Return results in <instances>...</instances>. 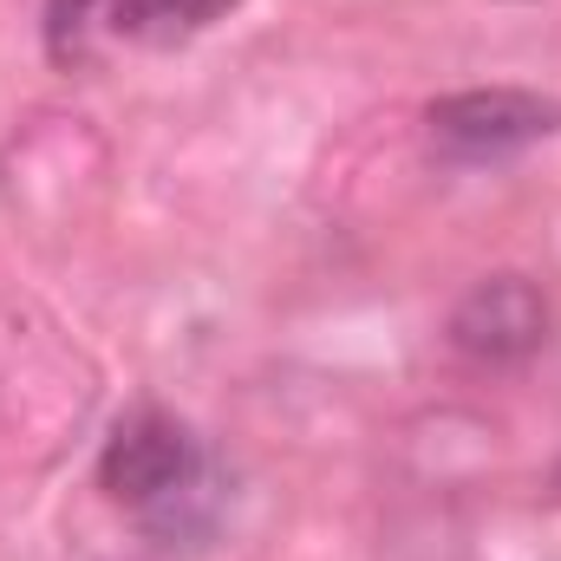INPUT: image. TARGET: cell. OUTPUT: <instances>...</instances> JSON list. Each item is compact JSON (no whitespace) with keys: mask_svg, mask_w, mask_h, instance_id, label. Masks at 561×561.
<instances>
[{"mask_svg":"<svg viewBox=\"0 0 561 561\" xmlns=\"http://www.w3.org/2000/svg\"><path fill=\"white\" fill-rule=\"evenodd\" d=\"M99 483L125 516H138L163 542H196L222 516V477H216L209 450L190 437V424L157 405H138L112 424Z\"/></svg>","mask_w":561,"mask_h":561,"instance_id":"6da1fadb","label":"cell"},{"mask_svg":"<svg viewBox=\"0 0 561 561\" xmlns=\"http://www.w3.org/2000/svg\"><path fill=\"white\" fill-rule=\"evenodd\" d=\"M431 144L450 157H510L523 144H542L561 131V105L523 85H490V92H450L424 112Z\"/></svg>","mask_w":561,"mask_h":561,"instance_id":"7a4b0ae2","label":"cell"},{"mask_svg":"<svg viewBox=\"0 0 561 561\" xmlns=\"http://www.w3.org/2000/svg\"><path fill=\"white\" fill-rule=\"evenodd\" d=\"M549 340V300L529 275H483L450 307V346L477 366H516Z\"/></svg>","mask_w":561,"mask_h":561,"instance_id":"3957f363","label":"cell"},{"mask_svg":"<svg viewBox=\"0 0 561 561\" xmlns=\"http://www.w3.org/2000/svg\"><path fill=\"white\" fill-rule=\"evenodd\" d=\"M236 0H99V46H183L229 20Z\"/></svg>","mask_w":561,"mask_h":561,"instance_id":"277c9868","label":"cell"}]
</instances>
